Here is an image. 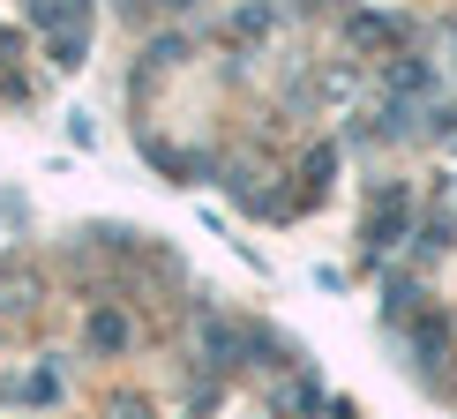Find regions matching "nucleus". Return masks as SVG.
<instances>
[{"instance_id":"f257e3e1","label":"nucleus","mask_w":457,"mask_h":419,"mask_svg":"<svg viewBox=\"0 0 457 419\" xmlns=\"http://www.w3.org/2000/svg\"><path fill=\"white\" fill-rule=\"evenodd\" d=\"M90 352H128V315H112V308L90 315Z\"/></svg>"},{"instance_id":"f03ea898","label":"nucleus","mask_w":457,"mask_h":419,"mask_svg":"<svg viewBox=\"0 0 457 419\" xmlns=\"http://www.w3.org/2000/svg\"><path fill=\"white\" fill-rule=\"evenodd\" d=\"M397 233H405V195L390 187V195H383V218H368V247H390Z\"/></svg>"},{"instance_id":"7ed1b4c3","label":"nucleus","mask_w":457,"mask_h":419,"mask_svg":"<svg viewBox=\"0 0 457 419\" xmlns=\"http://www.w3.org/2000/svg\"><path fill=\"white\" fill-rule=\"evenodd\" d=\"M390 83L412 98V90H428V68H420V61H397V68H390Z\"/></svg>"},{"instance_id":"20e7f679","label":"nucleus","mask_w":457,"mask_h":419,"mask_svg":"<svg viewBox=\"0 0 457 419\" xmlns=\"http://www.w3.org/2000/svg\"><path fill=\"white\" fill-rule=\"evenodd\" d=\"M112 419H143V412H136V405H120V412H112Z\"/></svg>"}]
</instances>
